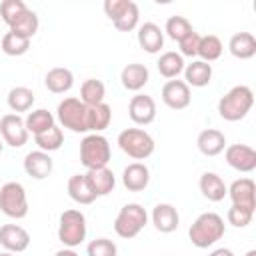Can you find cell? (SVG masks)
<instances>
[{
    "instance_id": "6da1fadb",
    "label": "cell",
    "mask_w": 256,
    "mask_h": 256,
    "mask_svg": "<svg viewBox=\"0 0 256 256\" xmlns=\"http://www.w3.org/2000/svg\"><path fill=\"white\" fill-rule=\"evenodd\" d=\"M224 218L216 212H204L188 228V238L196 248H210L224 236Z\"/></svg>"
},
{
    "instance_id": "7a4b0ae2",
    "label": "cell",
    "mask_w": 256,
    "mask_h": 256,
    "mask_svg": "<svg viewBox=\"0 0 256 256\" xmlns=\"http://www.w3.org/2000/svg\"><path fill=\"white\" fill-rule=\"evenodd\" d=\"M254 106V94L248 86L240 84L230 88L220 100H218V114L220 118L228 120V122H238L242 118H246V114L252 110Z\"/></svg>"
},
{
    "instance_id": "3957f363",
    "label": "cell",
    "mask_w": 256,
    "mask_h": 256,
    "mask_svg": "<svg viewBox=\"0 0 256 256\" xmlns=\"http://www.w3.org/2000/svg\"><path fill=\"white\" fill-rule=\"evenodd\" d=\"M146 222H148V214H146L144 206L138 204V202H130V204H124L120 208V212L116 214L114 232L120 238L130 240V238H136L142 232Z\"/></svg>"
},
{
    "instance_id": "277c9868",
    "label": "cell",
    "mask_w": 256,
    "mask_h": 256,
    "mask_svg": "<svg viewBox=\"0 0 256 256\" xmlns=\"http://www.w3.org/2000/svg\"><path fill=\"white\" fill-rule=\"evenodd\" d=\"M56 118H58L60 126H64L76 134L90 132L88 130V106L80 98H74V96L64 98L56 108Z\"/></svg>"
},
{
    "instance_id": "5b68a950",
    "label": "cell",
    "mask_w": 256,
    "mask_h": 256,
    "mask_svg": "<svg viewBox=\"0 0 256 256\" xmlns=\"http://www.w3.org/2000/svg\"><path fill=\"white\" fill-rule=\"evenodd\" d=\"M110 144L102 134H88L80 142V162L86 170L104 168L110 162Z\"/></svg>"
},
{
    "instance_id": "8992f818",
    "label": "cell",
    "mask_w": 256,
    "mask_h": 256,
    "mask_svg": "<svg viewBox=\"0 0 256 256\" xmlns=\"http://www.w3.org/2000/svg\"><path fill=\"white\" fill-rule=\"evenodd\" d=\"M88 232L86 216L80 210H64L60 214L58 222V240L64 244V248H76L84 242Z\"/></svg>"
},
{
    "instance_id": "52a82bcc",
    "label": "cell",
    "mask_w": 256,
    "mask_h": 256,
    "mask_svg": "<svg viewBox=\"0 0 256 256\" xmlns=\"http://www.w3.org/2000/svg\"><path fill=\"white\" fill-rule=\"evenodd\" d=\"M118 146L134 160H146L154 152V138L142 128H126L118 134Z\"/></svg>"
},
{
    "instance_id": "ba28073f",
    "label": "cell",
    "mask_w": 256,
    "mask_h": 256,
    "mask_svg": "<svg viewBox=\"0 0 256 256\" xmlns=\"http://www.w3.org/2000/svg\"><path fill=\"white\" fill-rule=\"evenodd\" d=\"M104 12L112 20L114 28L120 32H130L138 26L140 10H138V4L132 0H106Z\"/></svg>"
},
{
    "instance_id": "9c48e42d",
    "label": "cell",
    "mask_w": 256,
    "mask_h": 256,
    "mask_svg": "<svg viewBox=\"0 0 256 256\" xmlns=\"http://www.w3.org/2000/svg\"><path fill=\"white\" fill-rule=\"evenodd\" d=\"M0 210L14 220H20L28 214V196L20 182H6L0 188Z\"/></svg>"
},
{
    "instance_id": "30bf717a",
    "label": "cell",
    "mask_w": 256,
    "mask_h": 256,
    "mask_svg": "<svg viewBox=\"0 0 256 256\" xmlns=\"http://www.w3.org/2000/svg\"><path fill=\"white\" fill-rule=\"evenodd\" d=\"M0 136L2 142L12 148H22L28 142V130L24 120L18 114H4L0 118Z\"/></svg>"
},
{
    "instance_id": "8fae6325",
    "label": "cell",
    "mask_w": 256,
    "mask_h": 256,
    "mask_svg": "<svg viewBox=\"0 0 256 256\" xmlns=\"http://www.w3.org/2000/svg\"><path fill=\"white\" fill-rule=\"evenodd\" d=\"M224 158L230 168L236 172H252L256 170V150L246 144H230L224 148Z\"/></svg>"
},
{
    "instance_id": "7c38bea8",
    "label": "cell",
    "mask_w": 256,
    "mask_h": 256,
    "mask_svg": "<svg viewBox=\"0 0 256 256\" xmlns=\"http://www.w3.org/2000/svg\"><path fill=\"white\" fill-rule=\"evenodd\" d=\"M160 94H162V102L170 110H184L190 106V100H192L190 86L184 80H168L162 86Z\"/></svg>"
},
{
    "instance_id": "4fadbf2b",
    "label": "cell",
    "mask_w": 256,
    "mask_h": 256,
    "mask_svg": "<svg viewBox=\"0 0 256 256\" xmlns=\"http://www.w3.org/2000/svg\"><path fill=\"white\" fill-rule=\"evenodd\" d=\"M128 116L138 126H148L156 118V102L148 94H136L130 98L128 104Z\"/></svg>"
},
{
    "instance_id": "5bb4252c",
    "label": "cell",
    "mask_w": 256,
    "mask_h": 256,
    "mask_svg": "<svg viewBox=\"0 0 256 256\" xmlns=\"http://www.w3.org/2000/svg\"><path fill=\"white\" fill-rule=\"evenodd\" d=\"M226 196H230L234 206H240V208H246V210H252V212L256 208V186H254L252 178H238V180H234L230 184Z\"/></svg>"
},
{
    "instance_id": "9a60e30c",
    "label": "cell",
    "mask_w": 256,
    "mask_h": 256,
    "mask_svg": "<svg viewBox=\"0 0 256 256\" xmlns=\"http://www.w3.org/2000/svg\"><path fill=\"white\" fill-rule=\"evenodd\" d=\"M0 244L6 252L18 254L30 246V234L18 224H4L0 226Z\"/></svg>"
},
{
    "instance_id": "2e32d148",
    "label": "cell",
    "mask_w": 256,
    "mask_h": 256,
    "mask_svg": "<svg viewBox=\"0 0 256 256\" xmlns=\"http://www.w3.org/2000/svg\"><path fill=\"white\" fill-rule=\"evenodd\" d=\"M52 168H54V162H52L48 152L34 150V152H28L24 158V172L28 176H32L34 180L48 178L52 174Z\"/></svg>"
},
{
    "instance_id": "e0dca14e",
    "label": "cell",
    "mask_w": 256,
    "mask_h": 256,
    "mask_svg": "<svg viewBox=\"0 0 256 256\" xmlns=\"http://www.w3.org/2000/svg\"><path fill=\"white\" fill-rule=\"evenodd\" d=\"M152 224H154V228H156L158 232L170 234V232H174V230L178 228V224H180V214H178V210H176L172 204L160 202V204H156V206L152 208Z\"/></svg>"
},
{
    "instance_id": "ac0fdd59",
    "label": "cell",
    "mask_w": 256,
    "mask_h": 256,
    "mask_svg": "<svg viewBox=\"0 0 256 256\" xmlns=\"http://www.w3.org/2000/svg\"><path fill=\"white\" fill-rule=\"evenodd\" d=\"M122 184L130 192H142L150 184V170L144 162H132L122 172Z\"/></svg>"
},
{
    "instance_id": "d6986e66",
    "label": "cell",
    "mask_w": 256,
    "mask_h": 256,
    "mask_svg": "<svg viewBox=\"0 0 256 256\" xmlns=\"http://www.w3.org/2000/svg\"><path fill=\"white\" fill-rule=\"evenodd\" d=\"M136 38H138L140 48H144L148 54H156L164 46V30L158 24H154V22L140 24Z\"/></svg>"
},
{
    "instance_id": "ffe728a7",
    "label": "cell",
    "mask_w": 256,
    "mask_h": 256,
    "mask_svg": "<svg viewBox=\"0 0 256 256\" xmlns=\"http://www.w3.org/2000/svg\"><path fill=\"white\" fill-rule=\"evenodd\" d=\"M148 80H150V72H148V68H146L144 64H140V62L126 64V66L122 68V72H120V82H122V86H124L126 90H130V92L142 90V88L148 84Z\"/></svg>"
},
{
    "instance_id": "44dd1931",
    "label": "cell",
    "mask_w": 256,
    "mask_h": 256,
    "mask_svg": "<svg viewBox=\"0 0 256 256\" xmlns=\"http://www.w3.org/2000/svg\"><path fill=\"white\" fill-rule=\"evenodd\" d=\"M84 176H86V180H88V184H90V188H92L96 198L98 196H108L116 186V176L108 166L96 168V170H88Z\"/></svg>"
},
{
    "instance_id": "7402d4cb",
    "label": "cell",
    "mask_w": 256,
    "mask_h": 256,
    "mask_svg": "<svg viewBox=\"0 0 256 256\" xmlns=\"http://www.w3.org/2000/svg\"><path fill=\"white\" fill-rule=\"evenodd\" d=\"M196 146L204 156H218L226 148V136L216 128H206L198 134Z\"/></svg>"
},
{
    "instance_id": "603a6c76",
    "label": "cell",
    "mask_w": 256,
    "mask_h": 256,
    "mask_svg": "<svg viewBox=\"0 0 256 256\" xmlns=\"http://www.w3.org/2000/svg\"><path fill=\"white\" fill-rule=\"evenodd\" d=\"M198 186H200L202 196L208 198L210 202H220V200H224L226 194H228V186L224 184V180H222L216 172H204V174L200 176Z\"/></svg>"
},
{
    "instance_id": "cb8c5ba5",
    "label": "cell",
    "mask_w": 256,
    "mask_h": 256,
    "mask_svg": "<svg viewBox=\"0 0 256 256\" xmlns=\"http://www.w3.org/2000/svg\"><path fill=\"white\" fill-rule=\"evenodd\" d=\"M212 80V64L202 60H192L188 66H184V82L194 88H204Z\"/></svg>"
},
{
    "instance_id": "d4e9b609",
    "label": "cell",
    "mask_w": 256,
    "mask_h": 256,
    "mask_svg": "<svg viewBox=\"0 0 256 256\" xmlns=\"http://www.w3.org/2000/svg\"><path fill=\"white\" fill-rule=\"evenodd\" d=\"M44 84H46V88H48L52 94H64V92H68V90L74 86V74H72L68 68L56 66V68H50V70L46 72Z\"/></svg>"
},
{
    "instance_id": "484cf974",
    "label": "cell",
    "mask_w": 256,
    "mask_h": 256,
    "mask_svg": "<svg viewBox=\"0 0 256 256\" xmlns=\"http://www.w3.org/2000/svg\"><path fill=\"white\" fill-rule=\"evenodd\" d=\"M228 50L238 60H250L256 54V38L250 32H238L230 38Z\"/></svg>"
},
{
    "instance_id": "4316f807",
    "label": "cell",
    "mask_w": 256,
    "mask_h": 256,
    "mask_svg": "<svg viewBox=\"0 0 256 256\" xmlns=\"http://www.w3.org/2000/svg\"><path fill=\"white\" fill-rule=\"evenodd\" d=\"M66 190H68V196L76 202V204H92L96 200L88 180L84 174H74L68 178V184H66Z\"/></svg>"
},
{
    "instance_id": "83f0119b",
    "label": "cell",
    "mask_w": 256,
    "mask_h": 256,
    "mask_svg": "<svg viewBox=\"0 0 256 256\" xmlns=\"http://www.w3.org/2000/svg\"><path fill=\"white\" fill-rule=\"evenodd\" d=\"M38 26H40V22H38L36 12L30 10V8H26V10H22V12L12 20V24H10V32H14V34H18V36H24V38L32 40V36L38 32Z\"/></svg>"
},
{
    "instance_id": "f1b7e54d",
    "label": "cell",
    "mask_w": 256,
    "mask_h": 256,
    "mask_svg": "<svg viewBox=\"0 0 256 256\" xmlns=\"http://www.w3.org/2000/svg\"><path fill=\"white\" fill-rule=\"evenodd\" d=\"M24 124H26L28 134H34V136H36V134H42V132H46L48 128L56 126V118H54V114H52L50 110L38 108V110L28 112Z\"/></svg>"
},
{
    "instance_id": "f546056e",
    "label": "cell",
    "mask_w": 256,
    "mask_h": 256,
    "mask_svg": "<svg viewBox=\"0 0 256 256\" xmlns=\"http://www.w3.org/2000/svg\"><path fill=\"white\" fill-rule=\"evenodd\" d=\"M34 100H36V98H34V92H32L30 88H26V86H14V88L8 92V98H6L8 108H10L14 114L32 110Z\"/></svg>"
},
{
    "instance_id": "4dcf8cb0",
    "label": "cell",
    "mask_w": 256,
    "mask_h": 256,
    "mask_svg": "<svg viewBox=\"0 0 256 256\" xmlns=\"http://www.w3.org/2000/svg\"><path fill=\"white\" fill-rule=\"evenodd\" d=\"M112 122V108L102 102L96 106H88V130L94 134H100L102 130H106Z\"/></svg>"
},
{
    "instance_id": "1f68e13d",
    "label": "cell",
    "mask_w": 256,
    "mask_h": 256,
    "mask_svg": "<svg viewBox=\"0 0 256 256\" xmlns=\"http://www.w3.org/2000/svg\"><path fill=\"white\" fill-rule=\"evenodd\" d=\"M156 68H158V72H160L164 78L172 80V78H176L180 72H184V58H182L178 52L168 50V52L160 54V58H158V62H156Z\"/></svg>"
},
{
    "instance_id": "d6a6232c",
    "label": "cell",
    "mask_w": 256,
    "mask_h": 256,
    "mask_svg": "<svg viewBox=\"0 0 256 256\" xmlns=\"http://www.w3.org/2000/svg\"><path fill=\"white\" fill-rule=\"evenodd\" d=\"M222 50H224L222 40L218 36H214V34H206V36H200L196 56H200L202 62L210 64V62H214V60H218L222 56Z\"/></svg>"
},
{
    "instance_id": "836d02e7",
    "label": "cell",
    "mask_w": 256,
    "mask_h": 256,
    "mask_svg": "<svg viewBox=\"0 0 256 256\" xmlns=\"http://www.w3.org/2000/svg\"><path fill=\"white\" fill-rule=\"evenodd\" d=\"M104 94H106V88H104V82H102V80L88 78V80H84L82 86H80V100H82L86 106L102 104V102H104Z\"/></svg>"
},
{
    "instance_id": "e575fe53",
    "label": "cell",
    "mask_w": 256,
    "mask_h": 256,
    "mask_svg": "<svg viewBox=\"0 0 256 256\" xmlns=\"http://www.w3.org/2000/svg\"><path fill=\"white\" fill-rule=\"evenodd\" d=\"M34 142H36L38 150H42V152H48V154H50V152L58 150V148L64 144V132H62V128L52 126V128H48L46 132L36 134V136H34Z\"/></svg>"
},
{
    "instance_id": "d590c367",
    "label": "cell",
    "mask_w": 256,
    "mask_h": 256,
    "mask_svg": "<svg viewBox=\"0 0 256 256\" xmlns=\"http://www.w3.org/2000/svg\"><path fill=\"white\" fill-rule=\"evenodd\" d=\"M2 52L4 54H8V56H22V54H26L28 52V48H30V40L28 38H24V36H18V34H14V32H6L4 36H2Z\"/></svg>"
},
{
    "instance_id": "8d00e7d4",
    "label": "cell",
    "mask_w": 256,
    "mask_h": 256,
    "mask_svg": "<svg viewBox=\"0 0 256 256\" xmlns=\"http://www.w3.org/2000/svg\"><path fill=\"white\" fill-rule=\"evenodd\" d=\"M192 30H194L192 24H190L188 18H184V16H170V18L166 20V26H164V32L168 34V38H172V40H176V42H180V40H182L184 36H188Z\"/></svg>"
},
{
    "instance_id": "74e56055",
    "label": "cell",
    "mask_w": 256,
    "mask_h": 256,
    "mask_svg": "<svg viewBox=\"0 0 256 256\" xmlns=\"http://www.w3.org/2000/svg\"><path fill=\"white\" fill-rule=\"evenodd\" d=\"M88 256H118V246L110 238H96L86 246Z\"/></svg>"
},
{
    "instance_id": "f35d334b",
    "label": "cell",
    "mask_w": 256,
    "mask_h": 256,
    "mask_svg": "<svg viewBox=\"0 0 256 256\" xmlns=\"http://www.w3.org/2000/svg\"><path fill=\"white\" fill-rule=\"evenodd\" d=\"M252 216L254 212L252 210H246V208H240V206H230L228 208V214H226V220L228 224H232L234 228H246L250 222H252Z\"/></svg>"
},
{
    "instance_id": "ab89813d",
    "label": "cell",
    "mask_w": 256,
    "mask_h": 256,
    "mask_svg": "<svg viewBox=\"0 0 256 256\" xmlns=\"http://www.w3.org/2000/svg\"><path fill=\"white\" fill-rule=\"evenodd\" d=\"M28 6L22 2V0H4L2 4H0V18L10 26L12 24V20L22 12V10H26Z\"/></svg>"
},
{
    "instance_id": "60d3db41",
    "label": "cell",
    "mask_w": 256,
    "mask_h": 256,
    "mask_svg": "<svg viewBox=\"0 0 256 256\" xmlns=\"http://www.w3.org/2000/svg\"><path fill=\"white\" fill-rule=\"evenodd\" d=\"M198 42H200V34L196 32V30H192L188 36H184L180 42H178V48H180V56L184 58V56H188V58H192V56H196V52H198Z\"/></svg>"
},
{
    "instance_id": "b9f144b4",
    "label": "cell",
    "mask_w": 256,
    "mask_h": 256,
    "mask_svg": "<svg viewBox=\"0 0 256 256\" xmlns=\"http://www.w3.org/2000/svg\"><path fill=\"white\" fill-rule=\"evenodd\" d=\"M208 256H234V252H232L230 248H216V250H212Z\"/></svg>"
},
{
    "instance_id": "7bdbcfd3",
    "label": "cell",
    "mask_w": 256,
    "mask_h": 256,
    "mask_svg": "<svg viewBox=\"0 0 256 256\" xmlns=\"http://www.w3.org/2000/svg\"><path fill=\"white\" fill-rule=\"evenodd\" d=\"M54 256H78V254L74 252V248H62V250H58Z\"/></svg>"
},
{
    "instance_id": "ee69618b",
    "label": "cell",
    "mask_w": 256,
    "mask_h": 256,
    "mask_svg": "<svg viewBox=\"0 0 256 256\" xmlns=\"http://www.w3.org/2000/svg\"><path fill=\"white\" fill-rule=\"evenodd\" d=\"M244 256H256V250H248Z\"/></svg>"
},
{
    "instance_id": "f6af8a7d",
    "label": "cell",
    "mask_w": 256,
    "mask_h": 256,
    "mask_svg": "<svg viewBox=\"0 0 256 256\" xmlns=\"http://www.w3.org/2000/svg\"><path fill=\"white\" fill-rule=\"evenodd\" d=\"M0 256H14L12 252H0Z\"/></svg>"
},
{
    "instance_id": "bcb514c9",
    "label": "cell",
    "mask_w": 256,
    "mask_h": 256,
    "mask_svg": "<svg viewBox=\"0 0 256 256\" xmlns=\"http://www.w3.org/2000/svg\"><path fill=\"white\" fill-rule=\"evenodd\" d=\"M2 150H4V142H2V138H0V154H2Z\"/></svg>"
}]
</instances>
